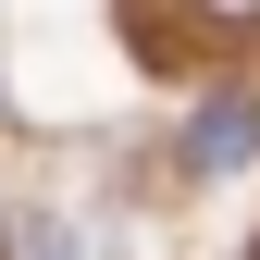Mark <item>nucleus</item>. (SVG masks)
<instances>
[{
	"label": "nucleus",
	"mask_w": 260,
	"mask_h": 260,
	"mask_svg": "<svg viewBox=\"0 0 260 260\" xmlns=\"http://www.w3.org/2000/svg\"><path fill=\"white\" fill-rule=\"evenodd\" d=\"M260 161V87H211L186 124V174H248Z\"/></svg>",
	"instance_id": "obj_1"
},
{
	"label": "nucleus",
	"mask_w": 260,
	"mask_h": 260,
	"mask_svg": "<svg viewBox=\"0 0 260 260\" xmlns=\"http://www.w3.org/2000/svg\"><path fill=\"white\" fill-rule=\"evenodd\" d=\"M13 260H75V236H62V223H25V236H13Z\"/></svg>",
	"instance_id": "obj_2"
},
{
	"label": "nucleus",
	"mask_w": 260,
	"mask_h": 260,
	"mask_svg": "<svg viewBox=\"0 0 260 260\" xmlns=\"http://www.w3.org/2000/svg\"><path fill=\"white\" fill-rule=\"evenodd\" d=\"M199 13H211V25H260V0H199Z\"/></svg>",
	"instance_id": "obj_3"
}]
</instances>
